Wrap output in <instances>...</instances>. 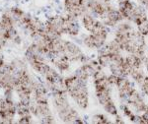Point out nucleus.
I'll list each match as a JSON object with an SVG mask.
<instances>
[{
    "instance_id": "f257e3e1",
    "label": "nucleus",
    "mask_w": 148,
    "mask_h": 124,
    "mask_svg": "<svg viewBox=\"0 0 148 124\" xmlns=\"http://www.w3.org/2000/svg\"><path fill=\"white\" fill-rule=\"evenodd\" d=\"M64 83H65L66 93L73 99L76 106L83 110L87 109L90 104L87 83L80 80L74 74L64 78Z\"/></svg>"
},
{
    "instance_id": "f03ea898",
    "label": "nucleus",
    "mask_w": 148,
    "mask_h": 124,
    "mask_svg": "<svg viewBox=\"0 0 148 124\" xmlns=\"http://www.w3.org/2000/svg\"><path fill=\"white\" fill-rule=\"evenodd\" d=\"M45 56L46 55L34 44L31 46H29L27 51H26V58H27L28 62L30 63V65L32 66V68L34 69L36 72L40 73L42 76L51 68V65L47 63Z\"/></svg>"
},
{
    "instance_id": "7ed1b4c3",
    "label": "nucleus",
    "mask_w": 148,
    "mask_h": 124,
    "mask_svg": "<svg viewBox=\"0 0 148 124\" xmlns=\"http://www.w3.org/2000/svg\"><path fill=\"white\" fill-rule=\"evenodd\" d=\"M31 111L34 116H36L42 123H54V116L51 112L49 102H35L31 104Z\"/></svg>"
},
{
    "instance_id": "20e7f679",
    "label": "nucleus",
    "mask_w": 148,
    "mask_h": 124,
    "mask_svg": "<svg viewBox=\"0 0 148 124\" xmlns=\"http://www.w3.org/2000/svg\"><path fill=\"white\" fill-rule=\"evenodd\" d=\"M62 53L67 57L71 63L78 62V63L82 64L88 57L77 44L71 42V40H63Z\"/></svg>"
},
{
    "instance_id": "39448f33",
    "label": "nucleus",
    "mask_w": 148,
    "mask_h": 124,
    "mask_svg": "<svg viewBox=\"0 0 148 124\" xmlns=\"http://www.w3.org/2000/svg\"><path fill=\"white\" fill-rule=\"evenodd\" d=\"M116 89L118 92V97L120 102H127L128 97L137 88L135 83L130 77L123 76V77H120Z\"/></svg>"
},
{
    "instance_id": "423d86ee",
    "label": "nucleus",
    "mask_w": 148,
    "mask_h": 124,
    "mask_svg": "<svg viewBox=\"0 0 148 124\" xmlns=\"http://www.w3.org/2000/svg\"><path fill=\"white\" fill-rule=\"evenodd\" d=\"M16 112V106L10 97H5L0 101V119L2 123L13 122Z\"/></svg>"
},
{
    "instance_id": "0eeeda50",
    "label": "nucleus",
    "mask_w": 148,
    "mask_h": 124,
    "mask_svg": "<svg viewBox=\"0 0 148 124\" xmlns=\"http://www.w3.org/2000/svg\"><path fill=\"white\" fill-rule=\"evenodd\" d=\"M99 19L102 21L104 25H106L107 27H109L110 29H114L119 23L121 22L123 20H125L123 14H121V11L118 9V6L116 5H114L113 7H111V8L105 12Z\"/></svg>"
},
{
    "instance_id": "6e6552de",
    "label": "nucleus",
    "mask_w": 148,
    "mask_h": 124,
    "mask_svg": "<svg viewBox=\"0 0 148 124\" xmlns=\"http://www.w3.org/2000/svg\"><path fill=\"white\" fill-rule=\"evenodd\" d=\"M127 104L135 113L142 114L147 109V101L145 99V96L138 89L135 90L128 97Z\"/></svg>"
},
{
    "instance_id": "1a4fd4ad",
    "label": "nucleus",
    "mask_w": 148,
    "mask_h": 124,
    "mask_svg": "<svg viewBox=\"0 0 148 124\" xmlns=\"http://www.w3.org/2000/svg\"><path fill=\"white\" fill-rule=\"evenodd\" d=\"M47 58L49 59V61L54 65L57 70L61 73L67 72L70 69V63L69 59L64 55L63 53H51L49 55H47Z\"/></svg>"
},
{
    "instance_id": "9d476101",
    "label": "nucleus",
    "mask_w": 148,
    "mask_h": 124,
    "mask_svg": "<svg viewBox=\"0 0 148 124\" xmlns=\"http://www.w3.org/2000/svg\"><path fill=\"white\" fill-rule=\"evenodd\" d=\"M85 4L87 7L88 13L92 14L93 16L97 18H100L105 12L114 5V4L106 5V4H103L102 2H100L99 0H86Z\"/></svg>"
},
{
    "instance_id": "9b49d317",
    "label": "nucleus",
    "mask_w": 148,
    "mask_h": 124,
    "mask_svg": "<svg viewBox=\"0 0 148 124\" xmlns=\"http://www.w3.org/2000/svg\"><path fill=\"white\" fill-rule=\"evenodd\" d=\"M146 20H148V10L144 6L140 5V4H138L136 2V4H135L134 8H133L127 21L131 22L136 27L137 25L143 23Z\"/></svg>"
},
{
    "instance_id": "f8f14e48",
    "label": "nucleus",
    "mask_w": 148,
    "mask_h": 124,
    "mask_svg": "<svg viewBox=\"0 0 148 124\" xmlns=\"http://www.w3.org/2000/svg\"><path fill=\"white\" fill-rule=\"evenodd\" d=\"M64 20V35H68L70 37H77L80 35L81 25L78 22V19L65 14Z\"/></svg>"
},
{
    "instance_id": "ddd939ff",
    "label": "nucleus",
    "mask_w": 148,
    "mask_h": 124,
    "mask_svg": "<svg viewBox=\"0 0 148 124\" xmlns=\"http://www.w3.org/2000/svg\"><path fill=\"white\" fill-rule=\"evenodd\" d=\"M100 19L93 16L92 14L90 13H85L82 17L80 18V22H81V26L83 27V29L86 31L87 33H91L94 28L96 27V25L99 22Z\"/></svg>"
},
{
    "instance_id": "4468645a",
    "label": "nucleus",
    "mask_w": 148,
    "mask_h": 124,
    "mask_svg": "<svg viewBox=\"0 0 148 124\" xmlns=\"http://www.w3.org/2000/svg\"><path fill=\"white\" fill-rule=\"evenodd\" d=\"M112 89L113 88H108V89L101 91H95V97H96L98 104L101 106H105L107 102L114 99L113 96H112Z\"/></svg>"
},
{
    "instance_id": "2eb2a0df",
    "label": "nucleus",
    "mask_w": 148,
    "mask_h": 124,
    "mask_svg": "<svg viewBox=\"0 0 148 124\" xmlns=\"http://www.w3.org/2000/svg\"><path fill=\"white\" fill-rule=\"evenodd\" d=\"M136 2L133 1V0H126L125 2H121V3H118V9L121 11V13L123 14L125 20H128L131 12H132L133 8H134Z\"/></svg>"
},
{
    "instance_id": "dca6fc26",
    "label": "nucleus",
    "mask_w": 148,
    "mask_h": 124,
    "mask_svg": "<svg viewBox=\"0 0 148 124\" xmlns=\"http://www.w3.org/2000/svg\"><path fill=\"white\" fill-rule=\"evenodd\" d=\"M130 40L132 42V44L137 47V48H147V42H146V37H144L143 35L140 34L139 32L135 29L133 31V33L130 35Z\"/></svg>"
},
{
    "instance_id": "f3484780",
    "label": "nucleus",
    "mask_w": 148,
    "mask_h": 124,
    "mask_svg": "<svg viewBox=\"0 0 148 124\" xmlns=\"http://www.w3.org/2000/svg\"><path fill=\"white\" fill-rule=\"evenodd\" d=\"M125 63L130 70L143 67V60L135 54H125Z\"/></svg>"
},
{
    "instance_id": "a211bd4d",
    "label": "nucleus",
    "mask_w": 148,
    "mask_h": 124,
    "mask_svg": "<svg viewBox=\"0 0 148 124\" xmlns=\"http://www.w3.org/2000/svg\"><path fill=\"white\" fill-rule=\"evenodd\" d=\"M145 76H146V72H145V70H144V67H142V68L132 69V70L130 71L128 77L135 83V85H136L137 87H139V86L141 85V83L143 82V80H144Z\"/></svg>"
},
{
    "instance_id": "6ab92c4d",
    "label": "nucleus",
    "mask_w": 148,
    "mask_h": 124,
    "mask_svg": "<svg viewBox=\"0 0 148 124\" xmlns=\"http://www.w3.org/2000/svg\"><path fill=\"white\" fill-rule=\"evenodd\" d=\"M109 71L111 74L118 76V77H123L125 76V63H116V62H111L109 65Z\"/></svg>"
},
{
    "instance_id": "aec40b11",
    "label": "nucleus",
    "mask_w": 148,
    "mask_h": 124,
    "mask_svg": "<svg viewBox=\"0 0 148 124\" xmlns=\"http://www.w3.org/2000/svg\"><path fill=\"white\" fill-rule=\"evenodd\" d=\"M119 107H120L119 109H120V111L121 112V115L125 118L128 119L131 122L135 115V112L132 110V108L130 107V104L127 102H120V106Z\"/></svg>"
},
{
    "instance_id": "412c9836",
    "label": "nucleus",
    "mask_w": 148,
    "mask_h": 124,
    "mask_svg": "<svg viewBox=\"0 0 148 124\" xmlns=\"http://www.w3.org/2000/svg\"><path fill=\"white\" fill-rule=\"evenodd\" d=\"M103 109H104V111L106 112L107 114H109L110 116H112V117H114V116H116V114H119L120 112V109H119L118 106L116 104V102H114V99H112V101H110L109 102H107L105 106H103Z\"/></svg>"
},
{
    "instance_id": "4be33fe9",
    "label": "nucleus",
    "mask_w": 148,
    "mask_h": 124,
    "mask_svg": "<svg viewBox=\"0 0 148 124\" xmlns=\"http://www.w3.org/2000/svg\"><path fill=\"white\" fill-rule=\"evenodd\" d=\"M91 120L90 122L91 123H94V124H109V123H113V121L110 120L108 116L104 113H100V112H97V113H94L93 115L91 116Z\"/></svg>"
},
{
    "instance_id": "5701e85b",
    "label": "nucleus",
    "mask_w": 148,
    "mask_h": 124,
    "mask_svg": "<svg viewBox=\"0 0 148 124\" xmlns=\"http://www.w3.org/2000/svg\"><path fill=\"white\" fill-rule=\"evenodd\" d=\"M97 60L99 62V64L101 65L103 69L108 68L109 65L112 62V54L109 53H98L97 54Z\"/></svg>"
},
{
    "instance_id": "b1692460",
    "label": "nucleus",
    "mask_w": 148,
    "mask_h": 124,
    "mask_svg": "<svg viewBox=\"0 0 148 124\" xmlns=\"http://www.w3.org/2000/svg\"><path fill=\"white\" fill-rule=\"evenodd\" d=\"M73 74L77 78H79L80 80L84 81L86 83H88V81L91 79V76L89 75V73L87 72V70H86V68L84 67V65H82V64H81V66H79V67L74 71Z\"/></svg>"
},
{
    "instance_id": "393cba45",
    "label": "nucleus",
    "mask_w": 148,
    "mask_h": 124,
    "mask_svg": "<svg viewBox=\"0 0 148 124\" xmlns=\"http://www.w3.org/2000/svg\"><path fill=\"white\" fill-rule=\"evenodd\" d=\"M136 30L140 33L141 35H143L144 37H148V20L144 21L143 23L139 24L136 26Z\"/></svg>"
},
{
    "instance_id": "a878e982",
    "label": "nucleus",
    "mask_w": 148,
    "mask_h": 124,
    "mask_svg": "<svg viewBox=\"0 0 148 124\" xmlns=\"http://www.w3.org/2000/svg\"><path fill=\"white\" fill-rule=\"evenodd\" d=\"M119 79H120V77L114 75V74L110 73L109 75H108L109 84H110V86H111L112 88H116V84H118V82H119Z\"/></svg>"
},
{
    "instance_id": "bb28decb",
    "label": "nucleus",
    "mask_w": 148,
    "mask_h": 124,
    "mask_svg": "<svg viewBox=\"0 0 148 124\" xmlns=\"http://www.w3.org/2000/svg\"><path fill=\"white\" fill-rule=\"evenodd\" d=\"M114 120L113 121V123H116V124H125V117H123L121 114H116V116H114Z\"/></svg>"
},
{
    "instance_id": "cd10ccee",
    "label": "nucleus",
    "mask_w": 148,
    "mask_h": 124,
    "mask_svg": "<svg viewBox=\"0 0 148 124\" xmlns=\"http://www.w3.org/2000/svg\"><path fill=\"white\" fill-rule=\"evenodd\" d=\"M135 2H137L138 4H140V5L144 6L145 8L148 10V0H134Z\"/></svg>"
},
{
    "instance_id": "c85d7f7f",
    "label": "nucleus",
    "mask_w": 148,
    "mask_h": 124,
    "mask_svg": "<svg viewBox=\"0 0 148 124\" xmlns=\"http://www.w3.org/2000/svg\"><path fill=\"white\" fill-rule=\"evenodd\" d=\"M141 115L143 117V120H144V124H148V107H147L146 110L141 114Z\"/></svg>"
},
{
    "instance_id": "c756f323",
    "label": "nucleus",
    "mask_w": 148,
    "mask_h": 124,
    "mask_svg": "<svg viewBox=\"0 0 148 124\" xmlns=\"http://www.w3.org/2000/svg\"><path fill=\"white\" fill-rule=\"evenodd\" d=\"M143 67H144V70L146 74H148V56H146V58L143 61Z\"/></svg>"
},
{
    "instance_id": "7c9ffc66",
    "label": "nucleus",
    "mask_w": 148,
    "mask_h": 124,
    "mask_svg": "<svg viewBox=\"0 0 148 124\" xmlns=\"http://www.w3.org/2000/svg\"><path fill=\"white\" fill-rule=\"evenodd\" d=\"M4 65H5V62H4V60H3V58H2V57H0V69L3 67Z\"/></svg>"
},
{
    "instance_id": "2f4dec72",
    "label": "nucleus",
    "mask_w": 148,
    "mask_h": 124,
    "mask_svg": "<svg viewBox=\"0 0 148 124\" xmlns=\"http://www.w3.org/2000/svg\"><path fill=\"white\" fill-rule=\"evenodd\" d=\"M114 1H116V3H121V2H125L126 0H114Z\"/></svg>"
},
{
    "instance_id": "473e14b6",
    "label": "nucleus",
    "mask_w": 148,
    "mask_h": 124,
    "mask_svg": "<svg viewBox=\"0 0 148 124\" xmlns=\"http://www.w3.org/2000/svg\"><path fill=\"white\" fill-rule=\"evenodd\" d=\"M147 56H148V45H147Z\"/></svg>"
},
{
    "instance_id": "72a5a7b5",
    "label": "nucleus",
    "mask_w": 148,
    "mask_h": 124,
    "mask_svg": "<svg viewBox=\"0 0 148 124\" xmlns=\"http://www.w3.org/2000/svg\"><path fill=\"white\" fill-rule=\"evenodd\" d=\"M147 107H148V99H147Z\"/></svg>"
},
{
    "instance_id": "f704fd0d",
    "label": "nucleus",
    "mask_w": 148,
    "mask_h": 124,
    "mask_svg": "<svg viewBox=\"0 0 148 124\" xmlns=\"http://www.w3.org/2000/svg\"><path fill=\"white\" fill-rule=\"evenodd\" d=\"M0 101H1V99H0Z\"/></svg>"
}]
</instances>
